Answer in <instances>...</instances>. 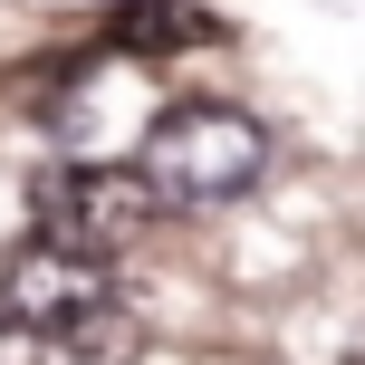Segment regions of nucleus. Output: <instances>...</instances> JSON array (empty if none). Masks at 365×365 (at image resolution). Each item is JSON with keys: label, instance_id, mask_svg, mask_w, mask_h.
Masks as SVG:
<instances>
[{"label": "nucleus", "instance_id": "7ed1b4c3", "mask_svg": "<svg viewBox=\"0 0 365 365\" xmlns=\"http://www.w3.org/2000/svg\"><path fill=\"white\" fill-rule=\"evenodd\" d=\"M29 212H38V240L115 259L154 221V192H145V173H125V164H58V173H38Z\"/></svg>", "mask_w": 365, "mask_h": 365}, {"label": "nucleus", "instance_id": "f257e3e1", "mask_svg": "<svg viewBox=\"0 0 365 365\" xmlns=\"http://www.w3.org/2000/svg\"><path fill=\"white\" fill-rule=\"evenodd\" d=\"M145 192L173 202V212H212V202H240L259 173H269V125L250 106H221V96H182L145 125Z\"/></svg>", "mask_w": 365, "mask_h": 365}, {"label": "nucleus", "instance_id": "20e7f679", "mask_svg": "<svg viewBox=\"0 0 365 365\" xmlns=\"http://www.w3.org/2000/svg\"><path fill=\"white\" fill-rule=\"evenodd\" d=\"M106 38L125 58H173V48H202L212 19L182 10V0H115V10H106Z\"/></svg>", "mask_w": 365, "mask_h": 365}, {"label": "nucleus", "instance_id": "f03ea898", "mask_svg": "<svg viewBox=\"0 0 365 365\" xmlns=\"http://www.w3.org/2000/svg\"><path fill=\"white\" fill-rule=\"evenodd\" d=\"M115 308V269L96 250H58V240H29V250L0 259V317L10 327H38V336H87L96 317Z\"/></svg>", "mask_w": 365, "mask_h": 365}]
</instances>
